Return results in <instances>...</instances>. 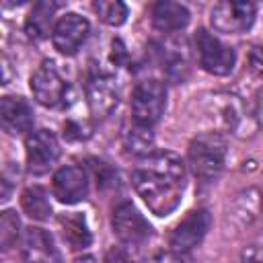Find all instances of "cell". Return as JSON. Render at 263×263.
Instances as JSON below:
<instances>
[{"label":"cell","instance_id":"1","mask_svg":"<svg viewBox=\"0 0 263 263\" xmlns=\"http://www.w3.org/2000/svg\"><path fill=\"white\" fill-rule=\"evenodd\" d=\"M132 185L146 208L154 216L164 218L173 214L183 199L187 187L185 162L175 152H154L132 171Z\"/></svg>","mask_w":263,"mask_h":263},{"label":"cell","instance_id":"2","mask_svg":"<svg viewBox=\"0 0 263 263\" xmlns=\"http://www.w3.org/2000/svg\"><path fill=\"white\" fill-rule=\"evenodd\" d=\"M228 144L226 138L218 132L197 134L187 148V164L193 177L201 183H212L220 177L226 162Z\"/></svg>","mask_w":263,"mask_h":263},{"label":"cell","instance_id":"3","mask_svg":"<svg viewBox=\"0 0 263 263\" xmlns=\"http://www.w3.org/2000/svg\"><path fill=\"white\" fill-rule=\"evenodd\" d=\"M129 107H132L134 125L152 129V125H156L158 119L164 113V107H166V86L160 80H156V78L140 80L134 86V90H132Z\"/></svg>","mask_w":263,"mask_h":263},{"label":"cell","instance_id":"4","mask_svg":"<svg viewBox=\"0 0 263 263\" xmlns=\"http://www.w3.org/2000/svg\"><path fill=\"white\" fill-rule=\"evenodd\" d=\"M31 92L33 99L47 109H62L70 99V84L58 70L51 60L41 62L31 74Z\"/></svg>","mask_w":263,"mask_h":263},{"label":"cell","instance_id":"5","mask_svg":"<svg viewBox=\"0 0 263 263\" xmlns=\"http://www.w3.org/2000/svg\"><path fill=\"white\" fill-rule=\"evenodd\" d=\"M195 51H197V62L199 66L214 76H228L234 70L236 64V53L230 45L222 43L214 33L205 29H197L195 37Z\"/></svg>","mask_w":263,"mask_h":263},{"label":"cell","instance_id":"6","mask_svg":"<svg viewBox=\"0 0 263 263\" xmlns=\"http://www.w3.org/2000/svg\"><path fill=\"white\" fill-rule=\"evenodd\" d=\"M257 16V6L247 0H224L212 6L210 25L214 31L224 35H240L247 33Z\"/></svg>","mask_w":263,"mask_h":263},{"label":"cell","instance_id":"7","mask_svg":"<svg viewBox=\"0 0 263 263\" xmlns=\"http://www.w3.org/2000/svg\"><path fill=\"white\" fill-rule=\"evenodd\" d=\"M111 228L123 247H140L152 234V226L132 201H121L113 208Z\"/></svg>","mask_w":263,"mask_h":263},{"label":"cell","instance_id":"8","mask_svg":"<svg viewBox=\"0 0 263 263\" xmlns=\"http://www.w3.org/2000/svg\"><path fill=\"white\" fill-rule=\"evenodd\" d=\"M86 103L92 119H107L119 105V86L117 80L107 72H92L84 84Z\"/></svg>","mask_w":263,"mask_h":263},{"label":"cell","instance_id":"9","mask_svg":"<svg viewBox=\"0 0 263 263\" xmlns=\"http://www.w3.org/2000/svg\"><path fill=\"white\" fill-rule=\"evenodd\" d=\"M212 226V216L205 208L191 210L171 232L168 236V251L177 255H189L208 234Z\"/></svg>","mask_w":263,"mask_h":263},{"label":"cell","instance_id":"10","mask_svg":"<svg viewBox=\"0 0 263 263\" xmlns=\"http://www.w3.org/2000/svg\"><path fill=\"white\" fill-rule=\"evenodd\" d=\"M60 142L49 129H33L25 140L27 168L33 175H45L60 158Z\"/></svg>","mask_w":263,"mask_h":263},{"label":"cell","instance_id":"11","mask_svg":"<svg viewBox=\"0 0 263 263\" xmlns=\"http://www.w3.org/2000/svg\"><path fill=\"white\" fill-rule=\"evenodd\" d=\"M88 33H90V23L84 16H80L76 12H66L58 18V23L53 27L51 43L60 53L74 55L88 39Z\"/></svg>","mask_w":263,"mask_h":263},{"label":"cell","instance_id":"12","mask_svg":"<svg viewBox=\"0 0 263 263\" xmlns=\"http://www.w3.org/2000/svg\"><path fill=\"white\" fill-rule=\"evenodd\" d=\"M51 191L60 203L74 205L88 195V173L78 164H66L58 168L53 173Z\"/></svg>","mask_w":263,"mask_h":263},{"label":"cell","instance_id":"13","mask_svg":"<svg viewBox=\"0 0 263 263\" xmlns=\"http://www.w3.org/2000/svg\"><path fill=\"white\" fill-rule=\"evenodd\" d=\"M21 255L25 263H62L53 236L39 226L25 230L21 240Z\"/></svg>","mask_w":263,"mask_h":263},{"label":"cell","instance_id":"14","mask_svg":"<svg viewBox=\"0 0 263 263\" xmlns=\"http://www.w3.org/2000/svg\"><path fill=\"white\" fill-rule=\"evenodd\" d=\"M0 119L4 132L18 136V134H31L33 127V109L23 97L6 95L0 101Z\"/></svg>","mask_w":263,"mask_h":263},{"label":"cell","instance_id":"15","mask_svg":"<svg viewBox=\"0 0 263 263\" xmlns=\"http://www.w3.org/2000/svg\"><path fill=\"white\" fill-rule=\"evenodd\" d=\"M152 27L158 33H177L183 31L189 25V10L181 2H171V0H160L152 4Z\"/></svg>","mask_w":263,"mask_h":263},{"label":"cell","instance_id":"16","mask_svg":"<svg viewBox=\"0 0 263 263\" xmlns=\"http://www.w3.org/2000/svg\"><path fill=\"white\" fill-rule=\"evenodd\" d=\"M55 10H58V4L55 2H49V0L35 2L33 8H31V12L25 18V33L31 39H35V41L47 39L53 33V27L58 23Z\"/></svg>","mask_w":263,"mask_h":263},{"label":"cell","instance_id":"17","mask_svg":"<svg viewBox=\"0 0 263 263\" xmlns=\"http://www.w3.org/2000/svg\"><path fill=\"white\" fill-rule=\"evenodd\" d=\"M58 222H60L64 240L70 245L72 251H84L86 247H90L92 234H90L88 224H86V218L82 214H78V212L62 214Z\"/></svg>","mask_w":263,"mask_h":263},{"label":"cell","instance_id":"18","mask_svg":"<svg viewBox=\"0 0 263 263\" xmlns=\"http://www.w3.org/2000/svg\"><path fill=\"white\" fill-rule=\"evenodd\" d=\"M21 205H23V212L31 220L45 222L51 216V203H49L47 191L43 187H39V185H33V187L23 189V193H21Z\"/></svg>","mask_w":263,"mask_h":263},{"label":"cell","instance_id":"19","mask_svg":"<svg viewBox=\"0 0 263 263\" xmlns=\"http://www.w3.org/2000/svg\"><path fill=\"white\" fill-rule=\"evenodd\" d=\"M123 148L127 154H132L134 158H148L150 154H154V136L148 127H140V125H134L132 129L125 132V138H123Z\"/></svg>","mask_w":263,"mask_h":263},{"label":"cell","instance_id":"20","mask_svg":"<svg viewBox=\"0 0 263 263\" xmlns=\"http://www.w3.org/2000/svg\"><path fill=\"white\" fill-rule=\"evenodd\" d=\"M95 10H97L99 18L111 27H119L127 18V6L121 0H97Z\"/></svg>","mask_w":263,"mask_h":263},{"label":"cell","instance_id":"21","mask_svg":"<svg viewBox=\"0 0 263 263\" xmlns=\"http://www.w3.org/2000/svg\"><path fill=\"white\" fill-rule=\"evenodd\" d=\"M21 236V220L16 216V212L12 210H4L0 216V245L4 251L12 249L16 245Z\"/></svg>","mask_w":263,"mask_h":263},{"label":"cell","instance_id":"22","mask_svg":"<svg viewBox=\"0 0 263 263\" xmlns=\"http://www.w3.org/2000/svg\"><path fill=\"white\" fill-rule=\"evenodd\" d=\"M88 136H90V129L86 127L84 121L70 119L64 123V138L66 140H86Z\"/></svg>","mask_w":263,"mask_h":263},{"label":"cell","instance_id":"23","mask_svg":"<svg viewBox=\"0 0 263 263\" xmlns=\"http://www.w3.org/2000/svg\"><path fill=\"white\" fill-rule=\"evenodd\" d=\"M144 263H191V259H189V255H177V253L168 251V253H158Z\"/></svg>","mask_w":263,"mask_h":263},{"label":"cell","instance_id":"24","mask_svg":"<svg viewBox=\"0 0 263 263\" xmlns=\"http://www.w3.org/2000/svg\"><path fill=\"white\" fill-rule=\"evenodd\" d=\"M105 263H136V259L127 251H123V249H111L107 253Z\"/></svg>","mask_w":263,"mask_h":263},{"label":"cell","instance_id":"25","mask_svg":"<svg viewBox=\"0 0 263 263\" xmlns=\"http://www.w3.org/2000/svg\"><path fill=\"white\" fill-rule=\"evenodd\" d=\"M111 47H113V51H111V60H113L115 64H123V62L127 60V51H125V45L121 43V39H113Z\"/></svg>","mask_w":263,"mask_h":263},{"label":"cell","instance_id":"26","mask_svg":"<svg viewBox=\"0 0 263 263\" xmlns=\"http://www.w3.org/2000/svg\"><path fill=\"white\" fill-rule=\"evenodd\" d=\"M251 64L255 70L263 72V47H255L253 53H251Z\"/></svg>","mask_w":263,"mask_h":263},{"label":"cell","instance_id":"27","mask_svg":"<svg viewBox=\"0 0 263 263\" xmlns=\"http://www.w3.org/2000/svg\"><path fill=\"white\" fill-rule=\"evenodd\" d=\"M0 183H2V195H0V199H2V201H6V199H8V195H10V187H8V181H6V179H2Z\"/></svg>","mask_w":263,"mask_h":263},{"label":"cell","instance_id":"28","mask_svg":"<svg viewBox=\"0 0 263 263\" xmlns=\"http://www.w3.org/2000/svg\"><path fill=\"white\" fill-rule=\"evenodd\" d=\"M74 263H97V259H92V257H78Z\"/></svg>","mask_w":263,"mask_h":263}]
</instances>
